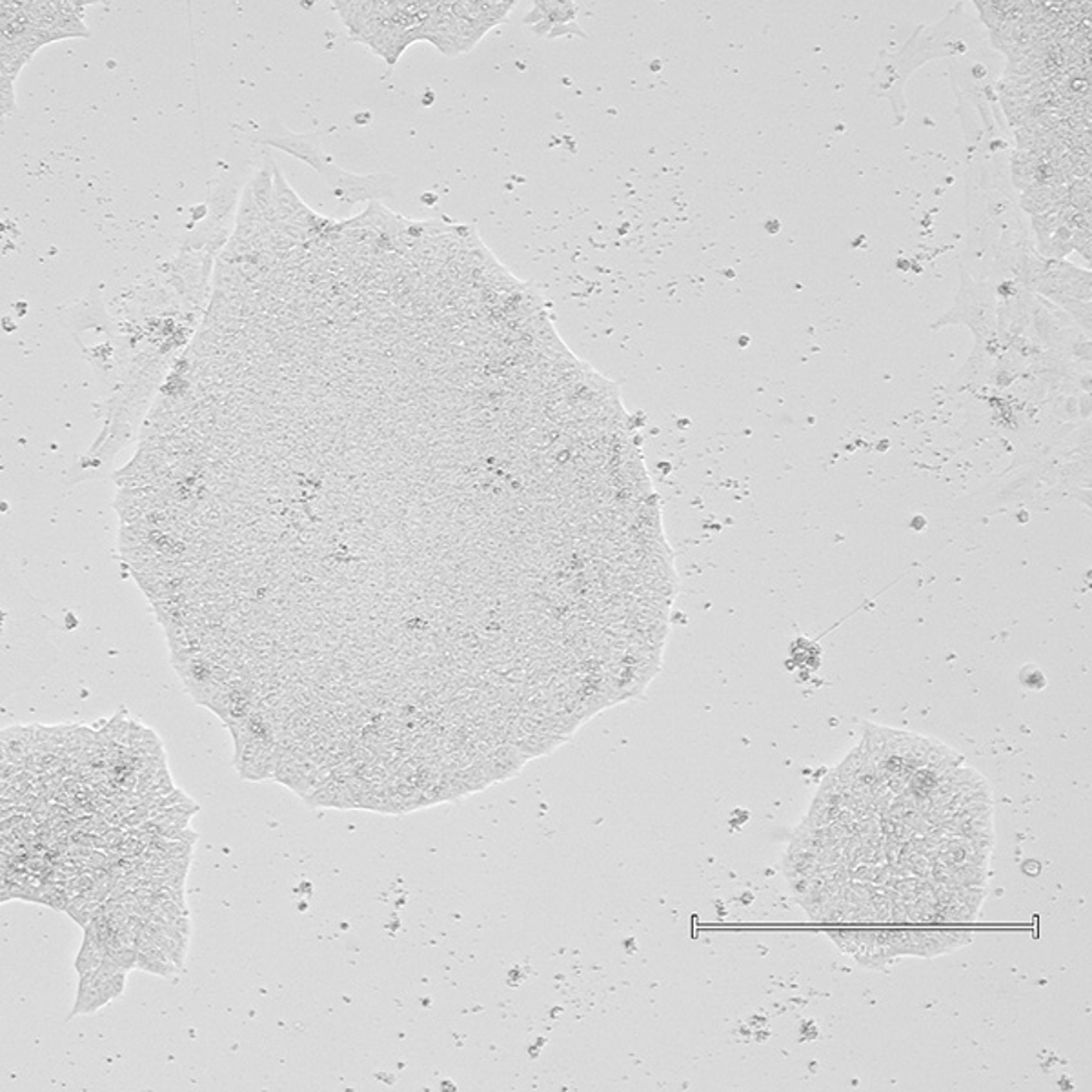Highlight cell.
Returning a JSON list of instances; mask_svg holds the SVG:
<instances>
[{"instance_id": "cell-4", "label": "cell", "mask_w": 1092, "mask_h": 1092, "mask_svg": "<svg viewBox=\"0 0 1092 1092\" xmlns=\"http://www.w3.org/2000/svg\"><path fill=\"white\" fill-rule=\"evenodd\" d=\"M108 956V949L91 930L85 928V938H83V945L79 951V956L75 959V971L77 975L85 976L88 973H93L95 969H99L102 961Z\"/></svg>"}, {"instance_id": "cell-3", "label": "cell", "mask_w": 1092, "mask_h": 1092, "mask_svg": "<svg viewBox=\"0 0 1092 1092\" xmlns=\"http://www.w3.org/2000/svg\"><path fill=\"white\" fill-rule=\"evenodd\" d=\"M135 949H137V969L139 971L163 976V978H171L181 971L168 958V954L159 945H155L142 930L139 932V936L135 940Z\"/></svg>"}, {"instance_id": "cell-1", "label": "cell", "mask_w": 1092, "mask_h": 1092, "mask_svg": "<svg viewBox=\"0 0 1092 1092\" xmlns=\"http://www.w3.org/2000/svg\"><path fill=\"white\" fill-rule=\"evenodd\" d=\"M434 12L414 34V40H430L444 55L471 50L495 24L503 20L512 4L503 2H452L436 4Z\"/></svg>"}, {"instance_id": "cell-2", "label": "cell", "mask_w": 1092, "mask_h": 1092, "mask_svg": "<svg viewBox=\"0 0 1092 1092\" xmlns=\"http://www.w3.org/2000/svg\"><path fill=\"white\" fill-rule=\"evenodd\" d=\"M126 973L115 959L106 956L93 973L79 976V989L69 1018L93 1014L118 998L126 987Z\"/></svg>"}, {"instance_id": "cell-5", "label": "cell", "mask_w": 1092, "mask_h": 1092, "mask_svg": "<svg viewBox=\"0 0 1092 1092\" xmlns=\"http://www.w3.org/2000/svg\"><path fill=\"white\" fill-rule=\"evenodd\" d=\"M830 938L840 947L841 952L854 956L861 947L863 934L861 930H832Z\"/></svg>"}]
</instances>
